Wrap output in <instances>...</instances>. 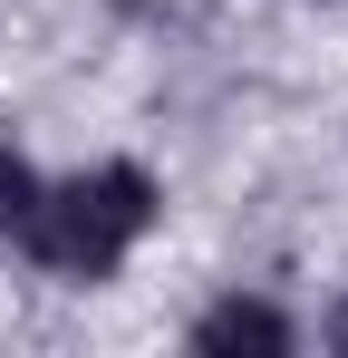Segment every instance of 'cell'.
<instances>
[{
	"instance_id": "cell-2",
	"label": "cell",
	"mask_w": 348,
	"mask_h": 358,
	"mask_svg": "<svg viewBox=\"0 0 348 358\" xmlns=\"http://www.w3.org/2000/svg\"><path fill=\"white\" fill-rule=\"evenodd\" d=\"M290 339H300V329H290L271 300H213V310L194 320V349H203V358H232V349H261V358H281Z\"/></svg>"
},
{
	"instance_id": "cell-1",
	"label": "cell",
	"mask_w": 348,
	"mask_h": 358,
	"mask_svg": "<svg viewBox=\"0 0 348 358\" xmlns=\"http://www.w3.org/2000/svg\"><path fill=\"white\" fill-rule=\"evenodd\" d=\"M155 233V175L145 165H87L68 184H39L20 213V252L58 281H107Z\"/></svg>"
},
{
	"instance_id": "cell-3",
	"label": "cell",
	"mask_w": 348,
	"mask_h": 358,
	"mask_svg": "<svg viewBox=\"0 0 348 358\" xmlns=\"http://www.w3.org/2000/svg\"><path fill=\"white\" fill-rule=\"evenodd\" d=\"M29 194H39V175L0 145V233H20V213H29Z\"/></svg>"
},
{
	"instance_id": "cell-4",
	"label": "cell",
	"mask_w": 348,
	"mask_h": 358,
	"mask_svg": "<svg viewBox=\"0 0 348 358\" xmlns=\"http://www.w3.org/2000/svg\"><path fill=\"white\" fill-rule=\"evenodd\" d=\"M329 349L348 358V300H339V310H329Z\"/></svg>"
}]
</instances>
